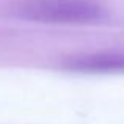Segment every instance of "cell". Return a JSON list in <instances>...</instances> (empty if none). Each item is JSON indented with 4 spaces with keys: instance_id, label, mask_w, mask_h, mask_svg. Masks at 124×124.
<instances>
[{
    "instance_id": "6da1fadb",
    "label": "cell",
    "mask_w": 124,
    "mask_h": 124,
    "mask_svg": "<svg viewBox=\"0 0 124 124\" xmlns=\"http://www.w3.org/2000/svg\"><path fill=\"white\" fill-rule=\"evenodd\" d=\"M16 16L52 25H86L107 17L99 0H21Z\"/></svg>"
},
{
    "instance_id": "7a4b0ae2",
    "label": "cell",
    "mask_w": 124,
    "mask_h": 124,
    "mask_svg": "<svg viewBox=\"0 0 124 124\" xmlns=\"http://www.w3.org/2000/svg\"><path fill=\"white\" fill-rule=\"evenodd\" d=\"M69 72L115 74L124 72V50H94L69 57L63 63Z\"/></svg>"
}]
</instances>
